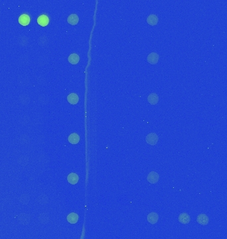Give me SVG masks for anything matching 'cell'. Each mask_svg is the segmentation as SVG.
<instances>
[{"mask_svg": "<svg viewBox=\"0 0 227 239\" xmlns=\"http://www.w3.org/2000/svg\"><path fill=\"white\" fill-rule=\"evenodd\" d=\"M159 140V137L158 135L155 133H151L149 134L148 136L146 137V141L147 143L151 146H154L156 145Z\"/></svg>", "mask_w": 227, "mask_h": 239, "instance_id": "6da1fadb", "label": "cell"}, {"mask_svg": "<svg viewBox=\"0 0 227 239\" xmlns=\"http://www.w3.org/2000/svg\"><path fill=\"white\" fill-rule=\"evenodd\" d=\"M49 22V19L47 15H42L39 16L37 19V23L39 24L41 26L45 27L47 26Z\"/></svg>", "mask_w": 227, "mask_h": 239, "instance_id": "ba28073f", "label": "cell"}, {"mask_svg": "<svg viewBox=\"0 0 227 239\" xmlns=\"http://www.w3.org/2000/svg\"><path fill=\"white\" fill-rule=\"evenodd\" d=\"M48 201H49V198H48L47 195L45 194L40 195V196L38 197L37 198V202L42 205H46L48 203Z\"/></svg>", "mask_w": 227, "mask_h": 239, "instance_id": "d6986e66", "label": "cell"}, {"mask_svg": "<svg viewBox=\"0 0 227 239\" xmlns=\"http://www.w3.org/2000/svg\"><path fill=\"white\" fill-rule=\"evenodd\" d=\"M69 61L72 64H76L79 62L80 57L76 53H72L69 57Z\"/></svg>", "mask_w": 227, "mask_h": 239, "instance_id": "ac0fdd59", "label": "cell"}, {"mask_svg": "<svg viewBox=\"0 0 227 239\" xmlns=\"http://www.w3.org/2000/svg\"><path fill=\"white\" fill-rule=\"evenodd\" d=\"M18 221L23 225H27L31 221L30 214L27 213H22L18 217Z\"/></svg>", "mask_w": 227, "mask_h": 239, "instance_id": "7a4b0ae2", "label": "cell"}, {"mask_svg": "<svg viewBox=\"0 0 227 239\" xmlns=\"http://www.w3.org/2000/svg\"><path fill=\"white\" fill-rule=\"evenodd\" d=\"M147 179H148V181L149 183H152V184H155V183L158 182L159 179V175L158 173L155 172V171H151V172L149 173Z\"/></svg>", "mask_w": 227, "mask_h": 239, "instance_id": "3957f363", "label": "cell"}, {"mask_svg": "<svg viewBox=\"0 0 227 239\" xmlns=\"http://www.w3.org/2000/svg\"><path fill=\"white\" fill-rule=\"evenodd\" d=\"M148 100L149 103L152 105L157 104L159 101V96L156 93H151L148 96Z\"/></svg>", "mask_w": 227, "mask_h": 239, "instance_id": "4fadbf2b", "label": "cell"}, {"mask_svg": "<svg viewBox=\"0 0 227 239\" xmlns=\"http://www.w3.org/2000/svg\"><path fill=\"white\" fill-rule=\"evenodd\" d=\"M39 221L43 224H46L49 223L50 221V217L47 213H41L38 216Z\"/></svg>", "mask_w": 227, "mask_h": 239, "instance_id": "e0dca14e", "label": "cell"}, {"mask_svg": "<svg viewBox=\"0 0 227 239\" xmlns=\"http://www.w3.org/2000/svg\"><path fill=\"white\" fill-rule=\"evenodd\" d=\"M159 21L158 17L155 14H151V15H149L147 18V22L150 25H156L158 24Z\"/></svg>", "mask_w": 227, "mask_h": 239, "instance_id": "8fae6325", "label": "cell"}, {"mask_svg": "<svg viewBox=\"0 0 227 239\" xmlns=\"http://www.w3.org/2000/svg\"><path fill=\"white\" fill-rule=\"evenodd\" d=\"M159 220V216L156 212H151L148 215V221L152 224H156Z\"/></svg>", "mask_w": 227, "mask_h": 239, "instance_id": "5bb4252c", "label": "cell"}, {"mask_svg": "<svg viewBox=\"0 0 227 239\" xmlns=\"http://www.w3.org/2000/svg\"><path fill=\"white\" fill-rule=\"evenodd\" d=\"M67 100L71 104H76L79 101V97L76 93H71L67 96Z\"/></svg>", "mask_w": 227, "mask_h": 239, "instance_id": "52a82bcc", "label": "cell"}, {"mask_svg": "<svg viewBox=\"0 0 227 239\" xmlns=\"http://www.w3.org/2000/svg\"><path fill=\"white\" fill-rule=\"evenodd\" d=\"M67 180L71 185H75L78 182L79 177L75 173H71L67 177Z\"/></svg>", "mask_w": 227, "mask_h": 239, "instance_id": "277c9868", "label": "cell"}, {"mask_svg": "<svg viewBox=\"0 0 227 239\" xmlns=\"http://www.w3.org/2000/svg\"><path fill=\"white\" fill-rule=\"evenodd\" d=\"M18 21L21 25L26 26L30 23V18L29 16L26 15V14H23V15L19 17Z\"/></svg>", "mask_w": 227, "mask_h": 239, "instance_id": "30bf717a", "label": "cell"}, {"mask_svg": "<svg viewBox=\"0 0 227 239\" xmlns=\"http://www.w3.org/2000/svg\"><path fill=\"white\" fill-rule=\"evenodd\" d=\"M197 221L198 223L201 224V225H207L209 223V219L206 214H201L197 217Z\"/></svg>", "mask_w": 227, "mask_h": 239, "instance_id": "8992f818", "label": "cell"}, {"mask_svg": "<svg viewBox=\"0 0 227 239\" xmlns=\"http://www.w3.org/2000/svg\"><path fill=\"white\" fill-rule=\"evenodd\" d=\"M69 142L72 144H78L80 141V136L76 133H72L68 137Z\"/></svg>", "mask_w": 227, "mask_h": 239, "instance_id": "2e32d148", "label": "cell"}, {"mask_svg": "<svg viewBox=\"0 0 227 239\" xmlns=\"http://www.w3.org/2000/svg\"><path fill=\"white\" fill-rule=\"evenodd\" d=\"M159 55L156 53H151L148 55V61L151 64H156L159 61Z\"/></svg>", "mask_w": 227, "mask_h": 239, "instance_id": "5b68a950", "label": "cell"}, {"mask_svg": "<svg viewBox=\"0 0 227 239\" xmlns=\"http://www.w3.org/2000/svg\"><path fill=\"white\" fill-rule=\"evenodd\" d=\"M78 21L79 18L76 14H71V15H70L69 16V18H67V21H68V23L72 25H76V24L78 23Z\"/></svg>", "mask_w": 227, "mask_h": 239, "instance_id": "9a60e30c", "label": "cell"}, {"mask_svg": "<svg viewBox=\"0 0 227 239\" xmlns=\"http://www.w3.org/2000/svg\"><path fill=\"white\" fill-rule=\"evenodd\" d=\"M19 201L23 205H27L29 201V195L27 194H22L19 197Z\"/></svg>", "mask_w": 227, "mask_h": 239, "instance_id": "ffe728a7", "label": "cell"}, {"mask_svg": "<svg viewBox=\"0 0 227 239\" xmlns=\"http://www.w3.org/2000/svg\"><path fill=\"white\" fill-rule=\"evenodd\" d=\"M179 221L181 223L183 224H187L191 221L190 216L187 213H186V212H183V213L181 214L179 217Z\"/></svg>", "mask_w": 227, "mask_h": 239, "instance_id": "9c48e42d", "label": "cell"}, {"mask_svg": "<svg viewBox=\"0 0 227 239\" xmlns=\"http://www.w3.org/2000/svg\"><path fill=\"white\" fill-rule=\"evenodd\" d=\"M67 221L71 224H76L78 221V215L75 212H71L67 217Z\"/></svg>", "mask_w": 227, "mask_h": 239, "instance_id": "7c38bea8", "label": "cell"}]
</instances>
